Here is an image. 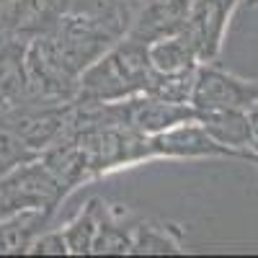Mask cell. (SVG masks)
<instances>
[{
    "label": "cell",
    "mask_w": 258,
    "mask_h": 258,
    "mask_svg": "<svg viewBox=\"0 0 258 258\" xmlns=\"http://www.w3.org/2000/svg\"><path fill=\"white\" fill-rule=\"evenodd\" d=\"M150 80H153V68L147 62V44L124 34L93 64L85 68L73 103L91 106L132 98L147 91Z\"/></svg>",
    "instance_id": "6da1fadb"
},
{
    "label": "cell",
    "mask_w": 258,
    "mask_h": 258,
    "mask_svg": "<svg viewBox=\"0 0 258 258\" xmlns=\"http://www.w3.org/2000/svg\"><path fill=\"white\" fill-rule=\"evenodd\" d=\"M64 194L41 158L0 176V217L24 209H59Z\"/></svg>",
    "instance_id": "7a4b0ae2"
},
{
    "label": "cell",
    "mask_w": 258,
    "mask_h": 258,
    "mask_svg": "<svg viewBox=\"0 0 258 258\" xmlns=\"http://www.w3.org/2000/svg\"><path fill=\"white\" fill-rule=\"evenodd\" d=\"M255 101H258V80L238 78L217 68L214 62H199L188 98V103L197 111H212V109L248 111Z\"/></svg>",
    "instance_id": "3957f363"
},
{
    "label": "cell",
    "mask_w": 258,
    "mask_h": 258,
    "mask_svg": "<svg viewBox=\"0 0 258 258\" xmlns=\"http://www.w3.org/2000/svg\"><path fill=\"white\" fill-rule=\"evenodd\" d=\"M240 3L243 0H191L183 34L191 39L199 62H214L220 57L230 18L240 8Z\"/></svg>",
    "instance_id": "277c9868"
},
{
    "label": "cell",
    "mask_w": 258,
    "mask_h": 258,
    "mask_svg": "<svg viewBox=\"0 0 258 258\" xmlns=\"http://www.w3.org/2000/svg\"><path fill=\"white\" fill-rule=\"evenodd\" d=\"M150 158H168V160H199V158H240V153L220 145L207 129L197 121H183L147 137ZM243 160V158H240Z\"/></svg>",
    "instance_id": "5b68a950"
},
{
    "label": "cell",
    "mask_w": 258,
    "mask_h": 258,
    "mask_svg": "<svg viewBox=\"0 0 258 258\" xmlns=\"http://www.w3.org/2000/svg\"><path fill=\"white\" fill-rule=\"evenodd\" d=\"M188 6L191 0H145L132 11L124 34L145 41V44L160 36L178 34L186 26Z\"/></svg>",
    "instance_id": "8992f818"
},
{
    "label": "cell",
    "mask_w": 258,
    "mask_h": 258,
    "mask_svg": "<svg viewBox=\"0 0 258 258\" xmlns=\"http://www.w3.org/2000/svg\"><path fill=\"white\" fill-rule=\"evenodd\" d=\"M197 121L220 145L240 153L243 160L253 163V132H250V116L243 109H212V111H197Z\"/></svg>",
    "instance_id": "52a82bcc"
},
{
    "label": "cell",
    "mask_w": 258,
    "mask_h": 258,
    "mask_svg": "<svg viewBox=\"0 0 258 258\" xmlns=\"http://www.w3.org/2000/svg\"><path fill=\"white\" fill-rule=\"evenodd\" d=\"M54 209H24L0 217V255H21L47 227H52Z\"/></svg>",
    "instance_id": "ba28073f"
},
{
    "label": "cell",
    "mask_w": 258,
    "mask_h": 258,
    "mask_svg": "<svg viewBox=\"0 0 258 258\" xmlns=\"http://www.w3.org/2000/svg\"><path fill=\"white\" fill-rule=\"evenodd\" d=\"M147 62L160 75H178V73L197 70L199 57L191 39L183 31H178V34L147 41Z\"/></svg>",
    "instance_id": "9c48e42d"
},
{
    "label": "cell",
    "mask_w": 258,
    "mask_h": 258,
    "mask_svg": "<svg viewBox=\"0 0 258 258\" xmlns=\"http://www.w3.org/2000/svg\"><path fill=\"white\" fill-rule=\"evenodd\" d=\"M135 225L137 222H129L126 209H116L114 204H106V212L101 217L91 255H124V253H132Z\"/></svg>",
    "instance_id": "30bf717a"
},
{
    "label": "cell",
    "mask_w": 258,
    "mask_h": 258,
    "mask_svg": "<svg viewBox=\"0 0 258 258\" xmlns=\"http://www.w3.org/2000/svg\"><path fill=\"white\" fill-rule=\"evenodd\" d=\"M106 212V202L103 199H91L85 204L75 217L59 227L64 235V243H68V253L70 255H91L93 253V240H96V232L101 225V217Z\"/></svg>",
    "instance_id": "8fae6325"
},
{
    "label": "cell",
    "mask_w": 258,
    "mask_h": 258,
    "mask_svg": "<svg viewBox=\"0 0 258 258\" xmlns=\"http://www.w3.org/2000/svg\"><path fill=\"white\" fill-rule=\"evenodd\" d=\"M183 253L181 235L173 225L137 222L132 232V255H178Z\"/></svg>",
    "instance_id": "7c38bea8"
},
{
    "label": "cell",
    "mask_w": 258,
    "mask_h": 258,
    "mask_svg": "<svg viewBox=\"0 0 258 258\" xmlns=\"http://www.w3.org/2000/svg\"><path fill=\"white\" fill-rule=\"evenodd\" d=\"M36 158H39V153H34V150L0 119V176L18 168V165H24V163H31Z\"/></svg>",
    "instance_id": "4fadbf2b"
},
{
    "label": "cell",
    "mask_w": 258,
    "mask_h": 258,
    "mask_svg": "<svg viewBox=\"0 0 258 258\" xmlns=\"http://www.w3.org/2000/svg\"><path fill=\"white\" fill-rule=\"evenodd\" d=\"M26 255H70L68 253V243H64L62 230H52L47 227L39 238L29 245Z\"/></svg>",
    "instance_id": "5bb4252c"
},
{
    "label": "cell",
    "mask_w": 258,
    "mask_h": 258,
    "mask_svg": "<svg viewBox=\"0 0 258 258\" xmlns=\"http://www.w3.org/2000/svg\"><path fill=\"white\" fill-rule=\"evenodd\" d=\"M24 47L26 44H16V41H8V44H0V78H3L11 68L21 62L24 57Z\"/></svg>",
    "instance_id": "9a60e30c"
},
{
    "label": "cell",
    "mask_w": 258,
    "mask_h": 258,
    "mask_svg": "<svg viewBox=\"0 0 258 258\" xmlns=\"http://www.w3.org/2000/svg\"><path fill=\"white\" fill-rule=\"evenodd\" d=\"M250 116V132H253V145H250V153H253V163L258 160V101L248 109Z\"/></svg>",
    "instance_id": "2e32d148"
},
{
    "label": "cell",
    "mask_w": 258,
    "mask_h": 258,
    "mask_svg": "<svg viewBox=\"0 0 258 258\" xmlns=\"http://www.w3.org/2000/svg\"><path fill=\"white\" fill-rule=\"evenodd\" d=\"M140 3H145V0H124V6L129 8V18H132V11H135Z\"/></svg>",
    "instance_id": "e0dca14e"
},
{
    "label": "cell",
    "mask_w": 258,
    "mask_h": 258,
    "mask_svg": "<svg viewBox=\"0 0 258 258\" xmlns=\"http://www.w3.org/2000/svg\"><path fill=\"white\" fill-rule=\"evenodd\" d=\"M250 3H258V0H250Z\"/></svg>",
    "instance_id": "ac0fdd59"
},
{
    "label": "cell",
    "mask_w": 258,
    "mask_h": 258,
    "mask_svg": "<svg viewBox=\"0 0 258 258\" xmlns=\"http://www.w3.org/2000/svg\"><path fill=\"white\" fill-rule=\"evenodd\" d=\"M0 6H3V0H0Z\"/></svg>",
    "instance_id": "d6986e66"
},
{
    "label": "cell",
    "mask_w": 258,
    "mask_h": 258,
    "mask_svg": "<svg viewBox=\"0 0 258 258\" xmlns=\"http://www.w3.org/2000/svg\"><path fill=\"white\" fill-rule=\"evenodd\" d=\"M255 165H258V160H255Z\"/></svg>",
    "instance_id": "ffe728a7"
}]
</instances>
